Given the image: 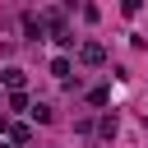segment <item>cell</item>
Returning a JSON list of instances; mask_svg holds the SVG:
<instances>
[{"label":"cell","instance_id":"6da1fadb","mask_svg":"<svg viewBox=\"0 0 148 148\" xmlns=\"http://www.w3.org/2000/svg\"><path fill=\"white\" fill-rule=\"evenodd\" d=\"M79 60L97 69V65H106V46H102V42H83V46H79Z\"/></svg>","mask_w":148,"mask_h":148},{"label":"cell","instance_id":"7a4b0ae2","mask_svg":"<svg viewBox=\"0 0 148 148\" xmlns=\"http://www.w3.org/2000/svg\"><path fill=\"white\" fill-rule=\"evenodd\" d=\"M0 79H5V88H9V92H23V83H28V74H23L18 65H9V69H0Z\"/></svg>","mask_w":148,"mask_h":148},{"label":"cell","instance_id":"3957f363","mask_svg":"<svg viewBox=\"0 0 148 148\" xmlns=\"http://www.w3.org/2000/svg\"><path fill=\"white\" fill-rule=\"evenodd\" d=\"M5 134H9V143H32V130H28L23 120H14V125H9Z\"/></svg>","mask_w":148,"mask_h":148},{"label":"cell","instance_id":"277c9868","mask_svg":"<svg viewBox=\"0 0 148 148\" xmlns=\"http://www.w3.org/2000/svg\"><path fill=\"white\" fill-rule=\"evenodd\" d=\"M32 120H37V125H51V120H56V111H51L46 102H37V106H32Z\"/></svg>","mask_w":148,"mask_h":148},{"label":"cell","instance_id":"5b68a950","mask_svg":"<svg viewBox=\"0 0 148 148\" xmlns=\"http://www.w3.org/2000/svg\"><path fill=\"white\" fill-rule=\"evenodd\" d=\"M51 74H56V79H65V83H69V60H65V56H56V60H51Z\"/></svg>","mask_w":148,"mask_h":148},{"label":"cell","instance_id":"8992f818","mask_svg":"<svg viewBox=\"0 0 148 148\" xmlns=\"http://www.w3.org/2000/svg\"><path fill=\"white\" fill-rule=\"evenodd\" d=\"M97 130H102V139H116V130H120V125H116V116H111V111H106V116H102V125H97Z\"/></svg>","mask_w":148,"mask_h":148},{"label":"cell","instance_id":"52a82bcc","mask_svg":"<svg viewBox=\"0 0 148 148\" xmlns=\"http://www.w3.org/2000/svg\"><path fill=\"white\" fill-rule=\"evenodd\" d=\"M23 32H28V37H42V23H37V14H23Z\"/></svg>","mask_w":148,"mask_h":148},{"label":"cell","instance_id":"ba28073f","mask_svg":"<svg viewBox=\"0 0 148 148\" xmlns=\"http://www.w3.org/2000/svg\"><path fill=\"white\" fill-rule=\"evenodd\" d=\"M88 102H92V106H106V102H111V88H92Z\"/></svg>","mask_w":148,"mask_h":148},{"label":"cell","instance_id":"9c48e42d","mask_svg":"<svg viewBox=\"0 0 148 148\" xmlns=\"http://www.w3.org/2000/svg\"><path fill=\"white\" fill-rule=\"evenodd\" d=\"M9 111H28V97L23 92H9Z\"/></svg>","mask_w":148,"mask_h":148},{"label":"cell","instance_id":"30bf717a","mask_svg":"<svg viewBox=\"0 0 148 148\" xmlns=\"http://www.w3.org/2000/svg\"><path fill=\"white\" fill-rule=\"evenodd\" d=\"M0 148H9V139H0Z\"/></svg>","mask_w":148,"mask_h":148}]
</instances>
